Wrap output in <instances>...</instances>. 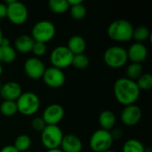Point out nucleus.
Returning a JSON list of instances; mask_svg holds the SVG:
<instances>
[{
    "label": "nucleus",
    "mask_w": 152,
    "mask_h": 152,
    "mask_svg": "<svg viewBox=\"0 0 152 152\" xmlns=\"http://www.w3.org/2000/svg\"><path fill=\"white\" fill-rule=\"evenodd\" d=\"M113 93L116 100L126 107L134 104L140 97L141 90L135 81L127 77H120L114 83Z\"/></svg>",
    "instance_id": "nucleus-1"
},
{
    "label": "nucleus",
    "mask_w": 152,
    "mask_h": 152,
    "mask_svg": "<svg viewBox=\"0 0 152 152\" xmlns=\"http://www.w3.org/2000/svg\"><path fill=\"white\" fill-rule=\"evenodd\" d=\"M134 27L131 22L125 19H118L112 21L107 29L108 36L116 42H128L133 38Z\"/></svg>",
    "instance_id": "nucleus-2"
},
{
    "label": "nucleus",
    "mask_w": 152,
    "mask_h": 152,
    "mask_svg": "<svg viewBox=\"0 0 152 152\" xmlns=\"http://www.w3.org/2000/svg\"><path fill=\"white\" fill-rule=\"evenodd\" d=\"M17 110L23 116H32L40 107V99L33 92H24L16 101Z\"/></svg>",
    "instance_id": "nucleus-3"
},
{
    "label": "nucleus",
    "mask_w": 152,
    "mask_h": 152,
    "mask_svg": "<svg viewBox=\"0 0 152 152\" xmlns=\"http://www.w3.org/2000/svg\"><path fill=\"white\" fill-rule=\"evenodd\" d=\"M103 60L108 67L111 69H120L124 67L128 61L126 50L119 45L110 46L104 52Z\"/></svg>",
    "instance_id": "nucleus-4"
},
{
    "label": "nucleus",
    "mask_w": 152,
    "mask_h": 152,
    "mask_svg": "<svg viewBox=\"0 0 152 152\" xmlns=\"http://www.w3.org/2000/svg\"><path fill=\"white\" fill-rule=\"evenodd\" d=\"M56 33L54 24L47 20L37 21L31 29V37L35 42L46 44L51 41Z\"/></svg>",
    "instance_id": "nucleus-5"
},
{
    "label": "nucleus",
    "mask_w": 152,
    "mask_h": 152,
    "mask_svg": "<svg viewBox=\"0 0 152 152\" xmlns=\"http://www.w3.org/2000/svg\"><path fill=\"white\" fill-rule=\"evenodd\" d=\"M4 4L7 6L6 18L11 23L14 25H22L27 21L28 12L27 6L23 3L16 0H8Z\"/></svg>",
    "instance_id": "nucleus-6"
},
{
    "label": "nucleus",
    "mask_w": 152,
    "mask_h": 152,
    "mask_svg": "<svg viewBox=\"0 0 152 152\" xmlns=\"http://www.w3.org/2000/svg\"><path fill=\"white\" fill-rule=\"evenodd\" d=\"M63 135L61 129L58 126H46L41 132V142L47 150L59 149Z\"/></svg>",
    "instance_id": "nucleus-7"
},
{
    "label": "nucleus",
    "mask_w": 152,
    "mask_h": 152,
    "mask_svg": "<svg viewBox=\"0 0 152 152\" xmlns=\"http://www.w3.org/2000/svg\"><path fill=\"white\" fill-rule=\"evenodd\" d=\"M113 144V139L110 132L103 129H98L93 133L90 137L89 145L94 152H104L109 151Z\"/></svg>",
    "instance_id": "nucleus-8"
},
{
    "label": "nucleus",
    "mask_w": 152,
    "mask_h": 152,
    "mask_svg": "<svg viewBox=\"0 0 152 152\" xmlns=\"http://www.w3.org/2000/svg\"><path fill=\"white\" fill-rule=\"evenodd\" d=\"M73 54L65 45H60L55 47L50 54V61L52 67L63 69L71 66Z\"/></svg>",
    "instance_id": "nucleus-9"
},
{
    "label": "nucleus",
    "mask_w": 152,
    "mask_h": 152,
    "mask_svg": "<svg viewBox=\"0 0 152 152\" xmlns=\"http://www.w3.org/2000/svg\"><path fill=\"white\" fill-rule=\"evenodd\" d=\"M42 78L48 87L54 89L61 87L66 80L65 74L63 73V71L54 67L45 69Z\"/></svg>",
    "instance_id": "nucleus-10"
},
{
    "label": "nucleus",
    "mask_w": 152,
    "mask_h": 152,
    "mask_svg": "<svg viewBox=\"0 0 152 152\" xmlns=\"http://www.w3.org/2000/svg\"><path fill=\"white\" fill-rule=\"evenodd\" d=\"M64 117V109L61 105L53 103L48 105L42 115L46 126H58Z\"/></svg>",
    "instance_id": "nucleus-11"
},
{
    "label": "nucleus",
    "mask_w": 152,
    "mask_h": 152,
    "mask_svg": "<svg viewBox=\"0 0 152 152\" xmlns=\"http://www.w3.org/2000/svg\"><path fill=\"white\" fill-rule=\"evenodd\" d=\"M45 70V66L44 62L37 57H30L27 59L24 63V71L26 75L33 80L42 78Z\"/></svg>",
    "instance_id": "nucleus-12"
},
{
    "label": "nucleus",
    "mask_w": 152,
    "mask_h": 152,
    "mask_svg": "<svg viewBox=\"0 0 152 152\" xmlns=\"http://www.w3.org/2000/svg\"><path fill=\"white\" fill-rule=\"evenodd\" d=\"M142 110L135 104L126 106L120 114V119L122 123L127 126H133L137 125L142 118Z\"/></svg>",
    "instance_id": "nucleus-13"
},
{
    "label": "nucleus",
    "mask_w": 152,
    "mask_h": 152,
    "mask_svg": "<svg viewBox=\"0 0 152 152\" xmlns=\"http://www.w3.org/2000/svg\"><path fill=\"white\" fill-rule=\"evenodd\" d=\"M22 88L20 85L14 81H9L2 85L0 89V96L4 101L16 102L17 99L22 94Z\"/></svg>",
    "instance_id": "nucleus-14"
},
{
    "label": "nucleus",
    "mask_w": 152,
    "mask_h": 152,
    "mask_svg": "<svg viewBox=\"0 0 152 152\" xmlns=\"http://www.w3.org/2000/svg\"><path fill=\"white\" fill-rule=\"evenodd\" d=\"M127 58L134 63H142L143 62L148 56L147 46L142 43H134L126 50Z\"/></svg>",
    "instance_id": "nucleus-15"
},
{
    "label": "nucleus",
    "mask_w": 152,
    "mask_h": 152,
    "mask_svg": "<svg viewBox=\"0 0 152 152\" xmlns=\"http://www.w3.org/2000/svg\"><path fill=\"white\" fill-rule=\"evenodd\" d=\"M60 148L63 152H81L83 142L78 136L69 134L63 135Z\"/></svg>",
    "instance_id": "nucleus-16"
},
{
    "label": "nucleus",
    "mask_w": 152,
    "mask_h": 152,
    "mask_svg": "<svg viewBox=\"0 0 152 152\" xmlns=\"http://www.w3.org/2000/svg\"><path fill=\"white\" fill-rule=\"evenodd\" d=\"M34 43L35 41L33 40L31 36L27 34L20 35L14 40L13 48L16 52H19L20 53H28L31 52Z\"/></svg>",
    "instance_id": "nucleus-17"
},
{
    "label": "nucleus",
    "mask_w": 152,
    "mask_h": 152,
    "mask_svg": "<svg viewBox=\"0 0 152 152\" xmlns=\"http://www.w3.org/2000/svg\"><path fill=\"white\" fill-rule=\"evenodd\" d=\"M67 47L73 55L81 54L84 53L86 48V42L83 37L79 35H74L69 39Z\"/></svg>",
    "instance_id": "nucleus-18"
},
{
    "label": "nucleus",
    "mask_w": 152,
    "mask_h": 152,
    "mask_svg": "<svg viewBox=\"0 0 152 152\" xmlns=\"http://www.w3.org/2000/svg\"><path fill=\"white\" fill-rule=\"evenodd\" d=\"M99 125L101 129L111 131L116 125V116L111 110H103L99 115Z\"/></svg>",
    "instance_id": "nucleus-19"
},
{
    "label": "nucleus",
    "mask_w": 152,
    "mask_h": 152,
    "mask_svg": "<svg viewBox=\"0 0 152 152\" xmlns=\"http://www.w3.org/2000/svg\"><path fill=\"white\" fill-rule=\"evenodd\" d=\"M15 59L16 51L12 46H0V63H12Z\"/></svg>",
    "instance_id": "nucleus-20"
},
{
    "label": "nucleus",
    "mask_w": 152,
    "mask_h": 152,
    "mask_svg": "<svg viewBox=\"0 0 152 152\" xmlns=\"http://www.w3.org/2000/svg\"><path fill=\"white\" fill-rule=\"evenodd\" d=\"M151 37V33L146 26H138L134 28L133 38L136 41V43H142L147 41Z\"/></svg>",
    "instance_id": "nucleus-21"
},
{
    "label": "nucleus",
    "mask_w": 152,
    "mask_h": 152,
    "mask_svg": "<svg viewBox=\"0 0 152 152\" xmlns=\"http://www.w3.org/2000/svg\"><path fill=\"white\" fill-rule=\"evenodd\" d=\"M31 139L28 135L20 134L15 139L13 147L19 152L28 151L31 146Z\"/></svg>",
    "instance_id": "nucleus-22"
},
{
    "label": "nucleus",
    "mask_w": 152,
    "mask_h": 152,
    "mask_svg": "<svg viewBox=\"0 0 152 152\" xmlns=\"http://www.w3.org/2000/svg\"><path fill=\"white\" fill-rule=\"evenodd\" d=\"M48 6L49 9L56 14H62L69 9L67 0H50Z\"/></svg>",
    "instance_id": "nucleus-23"
},
{
    "label": "nucleus",
    "mask_w": 152,
    "mask_h": 152,
    "mask_svg": "<svg viewBox=\"0 0 152 152\" xmlns=\"http://www.w3.org/2000/svg\"><path fill=\"white\" fill-rule=\"evenodd\" d=\"M143 74V69L142 64L131 62L126 68V76L127 78L136 81Z\"/></svg>",
    "instance_id": "nucleus-24"
},
{
    "label": "nucleus",
    "mask_w": 152,
    "mask_h": 152,
    "mask_svg": "<svg viewBox=\"0 0 152 152\" xmlns=\"http://www.w3.org/2000/svg\"><path fill=\"white\" fill-rule=\"evenodd\" d=\"M18 112L16 102L4 101L0 104V113L4 117H12Z\"/></svg>",
    "instance_id": "nucleus-25"
},
{
    "label": "nucleus",
    "mask_w": 152,
    "mask_h": 152,
    "mask_svg": "<svg viewBox=\"0 0 152 152\" xmlns=\"http://www.w3.org/2000/svg\"><path fill=\"white\" fill-rule=\"evenodd\" d=\"M123 152H144L145 147L136 139H129L123 145Z\"/></svg>",
    "instance_id": "nucleus-26"
},
{
    "label": "nucleus",
    "mask_w": 152,
    "mask_h": 152,
    "mask_svg": "<svg viewBox=\"0 0 152 152\" xmlns=\"http://www.w3.org/2000/svg\"><path fill=\"white\" fill-rule=\"evenodd\" d=\"M89 63H90V61H89L88 56L86 55L85 53H81V54H77L73 56L71 65L74 66L76 69H84L89 66Z\"/></svg>",
    "instance_id": "nucleus-27"
},
{
    "label": "nucleus",
    "mask_w": 152,
    "mask_h": 152,
    "mask_svg": "<svg viewBox=\"0 0 152 152\" xmlns=\"http://www.w3.org/2000/svg\"><path fill=\"white\" fill-rule=\"evenodd\" d=\"M135 82L140 90H151L152 88V75L150 73H143Z\"/></svg>",
    "instance_id": "nucleus-28"
},
{
    "label": "nucleus",
    "mask_w": 152,
    "mask_h": 152,
    "mask_svg": "<svg viewBox=\"0 0 152 152\" xmlns=\"http://www.w3.org/2000/svg\"><path fill=\"white\" fill-rule=\"evenodd\" d=\"M70 15L75 20H82L86 15V7L83 3L69 7Z\"/></svg>",
    "instance_id": "nucleus-29"
},
{
    "label": "nucleus",
    "mask_w": 152,
    "mask_h": 152,
    "mask_svg": "<svg viewBox=\"0 0 152 152\" xmlns=\"http://www.w3.org/2000/svg\"><path fill=\"white\" fill-rule=\"evenodd\" d=\"M31 52L33 53V54L35 56H37V58L45 55V53L47 52L46 44H44V43H41V42H35L34 45H33Z\"/></svg>",
    "instance_id": "nucleus-30"
},
{
    "label": "nucleus",
    "mask_w": 152,
    "mask_h": 152,
    "mask_svg": "<svg viewBox=\"0 0 152 152\" xmlns=\"http://www.w3.org/2000/svg\"><path fill=\"white\" fill-rule=\"evenodd\" d=\"M31 126L35 131L42 132L44 130V128L46 126V124L45 123L42 117H36L31 121Z\"/></svg>",
    "instance_id": "nucleus-31"
},
{
    "label": "nucleus",
    "mask_w": 152,
    "mask_h": 152,
    "mask_svg": "<svg viewBox=\"0 0 152 152\" xmlns=\"http://www.w3.org/2000/svg\"><path fill=\"white\" fill-rule=\"evenodd\" d=\"M110 132V134H111V137H112L113 141L114 140H119L123 136V131L121 129H118V128L112 129Z\"/></svg>",
    "instance_id": "nucleus-32"
},
{
    "label": "nucleus",
    "mask_w": 152,
    "mask_h": 152,
    "mask_svg": "<svg viewBox=\"0 0 152 152\" xmlns=\"http://www.w3.org/2000/svg\"><path fill=\"white\" fill-rule=\"evenodd\" d=\"M7 6L4 3H0V19H4L6 17Z\"/></svg>",
    "instance_id": "nucleus-33"
},
{
    "label": "nucleus",
    "mask_w": 152,
    "mask_h": 152,
    "mask_svg": "<svg viewBox=\"0 0 152 152\" xmlns=\"http://www.w3.org/2000/svg\"><path fill=\"white\" fill-rule=\"evenodd\" d=\"M0 152H19L14 147L13 145H6L1 149Z\"/></svg>",
    "instance_id": "nucleus-34"
},
{
    "label": "nucleus",
    "mask_w": 152,
    "mask_h": 152,
    "mask_svg": "<svg viewBox=\"0 0 152 152\" xmlns=\"http://www.w3.org/2000/svg\"><path fill=\"white\" fill-rule=\"evenodd\" d=\"M67 3H68L69 6L70 7V6H73V5H77L78 4H81V3H83V1L82 0H67Z\"/></svg>",
    "instance_id": "nucleus-35"
},
{
    "label": "nucleus",
    "mask_w": 152,
    "mask_h": 152,
    "mask_svg": "<svg viewBox=\"0 0 152 152\" xmlns=\"http://www.w3.org/2000/svg\"><path fill=\"white\" fill-rule=\"evenodd\" d=\"M9 45H10V40L7 38V37H3V39H2V41H1V45H0V46H9Z\"/></svg>",
    "instance_id": "nucleus-36"
},
{
    "label": "nucleus",
    "mask_w": 152,
    "mask_h": 152,
    "mask_svg": "<svg viewBox=\"0 0 152 152\" xmlns=\"http://www.w3.org/2000/svg\"><path fill=\"white\" fill-rule=\"evenodd\" d=\"M46 152H63L60 148L59 149H53V150H47Z\"/></svg>",
    "instance_id": "nucleus-37"
},
{
    "label": "nucleus",
    "mask_w": 152,
    "mask_h": 152,
    "mask_svg": "<svg viewBox=\"0 0 152 152\" xmlns=\"http://www.w3.org/2000/svg\"><path fill=\"white\" fill-rule=\"evenodd\" d=\"M3 37H4L3 31H2V29H1V28H0V45H1V41H2V39H3Z\"/></svg>",
    "instance_id": "nucleus-38"
},
{
    "label": "nucleus",
    "mask_w": 152,
    "mask_h": 152,
    "mask_svg": "<svg viewBox=\"0 0 152 152\" xmlns=\"http://www.w3.org/2000/svg\"><path fill=\"white\" fill-rule=\"evenodd\" d=\"M3 72H4V69H3V66H2L1 63H0V77H1V75L3 74Z\"/></svg>",
    "instance_id": "nucleus-39"
},
{
    "label": "nucleus",
    "mask_w": 152,
    "mask_h": 152,
    "mask_svg": "<svg viewBox=\"0 0 152 152\" xmlns=\"http://www.w3.org/2000/svg\"><path fill=\"white\" fill-rule=\"evenodd\" d=\"M144 152H152L151 151V148H145V150H144Z\"/></svg>",
    "instance_id": "nucleus-40"
},
{
    "label": "nucleus",
    "mask_w": 152,
    "mask_h": 152,
    "mask_svg": "<svg viewBox=\"0 0 152 152\" xmlns=\"http://www.w3.org/2000/svg\"><path fill=\"white\" fill-rule=\"evenodd\" d=\"M104 152H115V151H111V150H109V151H104Z\"/></svg>",
    "instance_id": "nucleus-41"
},
{
    "label": "nucleus",
    "mask_w": 152,
    "mask_h": 152,
    "mask_svg": "<svg viewBox=\"0 0 152 152\" xmlns=\"http://www.w3.org/2000/svg\"><path fill=\"white\" fill-rule=\"evenodd\" d=\"M1 87H2V84L0 83V89H1Z\"/></svg>",
    "instance_id": "nucleus-42"
},
{
    "label": "nucleus",
    "mask_w": 152,
    "mask_h": 152,
    "mask_svg": "<svg viewBox=\"0 0 152 152\" xmlns=\"http://www.w3.org/2000/svg\"><path fill=\"white\" fill-rule=\"evenodd\" d=\"M25 152H31V151H25Z\"/></svg>",
    "instance_id": "nucleus-43"
}]
</instances>
